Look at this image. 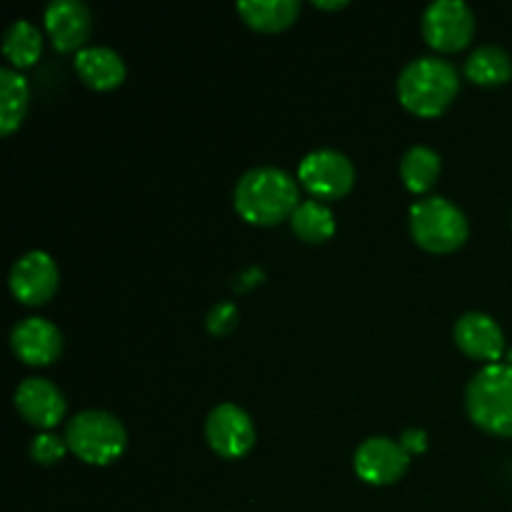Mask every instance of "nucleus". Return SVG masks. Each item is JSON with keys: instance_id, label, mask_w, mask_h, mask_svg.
Returning <instances> with one entry per match:
<instances>
[{"instance_id": "b1692460", "label": "nucleus", "mask_w": 512, "mask_h": 512, "mask_svg": "<svg viewBox=\"0 0 512 512\" xmlns=\"http://www.w3.org/2000/svg\"><path fill=\"white\" fill-rule=\"evenodd\" d=\"M313 5L318 10H343V8H348V3H345V0H340V3H325V0H315Z\"/></svg>"}, {"instance_id": "39448f33", "label": "nucleus", "mask_w": 512, "mask_h": 512, "mask_svg": "<svg viewBox=\"0 0 512 512\" xmlns=\"http://www.w3.org/2000/svg\"><path fill=\"white\" fill-rule=\"evenodd\" d=\"M410 235L428 253H455L470 235L468 218L445 198H425L410 208Z\"/></svg>"}, {"instance_id": "f257e3e1", "label": "nucleus", "mask_w": 512, "mask_h": 512, "mask_svg": "<svg viewBox=\"0 0 512 512\" xmlns=\"http://www.w3.org/2000/svg\"><path fill=\"white\" fill-rule=\"evenodd\" d=\"M233 205L245 223L273 228L293 218L300 205V188L285 170L253 168L235 185Z\"/></svg>"}, {"instance_id": "0eeeda50", "label": "nucleus", "mask_w": 512, "mask_h": 512, "mask_svg": "<svg viewBox=\"0 0 512 512\" xmlns=\"http://www.w3.org/2000/svg\"><path fill=\"white\" fill-rule=\"evenodd\" d=\"M298 180L315 200H340L353 190L355 168L340 150H313L300 163Z\"/></svg>"}, {"instance_id": "ddd939ff", "label": "nucleus", "mask_w": 512, "mask_h": 512, "mask_svg": "<svg viewBox=\"0 0 512 512\" xmlns=\"http://www.w3.org/2000/svg\"><path fill=\"white\" fill-rule=\"evenodd\" d=\"M15 410L33 428L50 430L65 418V398L50 380L28 378L15 390Z\"/></svg>"}, {"instance_id": "dca6fc26", "label": "nucleus", "mask_w": 512, "mask_h": 512, "mask_svg": "<svg viewBox=\"0 0 512 512\" xmlns=\"http://www.w3.org/2000/svg\"><path fill=\"white\" fill-rule=\"evenodd\" d=\"M235 8L240 18L260 33H280L290 28L300 15L298 0H243Z\"/></svg>"}, {"instance_id": "1a4fd4ad", "label": "nucleus", "mask_w": 512, "mask_h": 512, "mask_svg": "<svg viewBox=\"0 0 512 512\" xmlns=\"http://www.w3.org/2000/svg\"><path fill=\"white\" fill-rule=\"evenodd\" d=\"M355 473L368 485H393L408 473L410 453L390 438H370L355 450Z\"/></svg>"}, {"instance_id": "9d476101", "label": "nucleus", "mask_w": 512, "mask_h": 512, "mask_svg": "<svg viewBox=\"0 0 512 512\" xmlns=\"http://www.w3.org/2000/svg\"><path fill=\"white\" fill-rule=\"evenodd\" d=\"M60 273L55 260L43 250L23 255L10 270V293L23 305H43L55 295Z\"/></svg>"}, {"instance_id": "423d86ee", "label": "nucleus", "mask_w": 512, "mask_h": 512, "mask_svg": "<svg viewBox=\"0 0 512 512\" xmlns=\"http://www.w3.org/2000/svg\"><path fill=\"white\" fill-rule=\"evenodd\" d=\"M475 35V15L463 0H435L423 13V38L438 53H458Z\"/></svg>"}, {"instance_id": "6ab92c4d", "label": "nucleus", "mask_w": 512, "mask_h": 512, "mask_svg": "<svg viewBox=\"0 0 512 512\" xmlns=\"http://www.w3.org/2000/svg\"><path fill=\"white\" fill-rule=\"evenodd\" d=\"M440 175V155L428 145H415L403 155L400 178L410 193H428Z\"/></svg>"}, {"instance_id": "4be33fe9", "label": "nucleus", "mask_w": 512, "mask_h": 512, "mask_svg": "<svg viewBox=\"0 0 512 512\" xmlns=\"http://www.w3.org/2000/svg\"><path fill=\"white\" fill-rule=\"evenodd\" d=\"M65 440H60L58 435H50V433H40L38 438L30 443V455L38 465H55L65 458Z\"/></svg>"}, {"instance_id": "5701e85b", "label": "nucleus", "mask_w": 512, "mask_h": 512, "mask_svg": "<svg viewBox=\"0 0 512 512\" xmlns=\"http://www.w3.org/2000/svg\"><path fill=\"white\" fill-rule=\"evenodd\" d=\"M205 325H208V330L215 338H223V335L233 333L235 325H238V308L233 303H218L208 313Z\"/></svg>"}, {"instance_id": "a211bd4d", "label": "nucleus", "mask_w": 512, "mask_h": 512, "mask_svg": "<svg viewBox=\"0 0 512 512\" xmlns=\"http://www.w3.org/2000/svg\"><path fill=\"white\" fill-rule=\"evenodd\" d=\"M465 78L480 88H498L512 78V58L500 45H480L465 60Z\"/></svg>"}, {"instance_id": "f03ea898", "label": "nucleus", "mask_w": 512, "mask_h": 512, "mask_svg": "<svg viewBox=\"0 0 512 512\" xmlns=\"http://www.w3.org/2000/svg\"><path fill=\"white\" fill-rule=\"evenodd\" d=\"M458 70L440 58H415L398 78V100L418 118H438L458 98Z\"/></svg>"}, {"instance_id": "4468645a", "label": "nucleus", "mask_w": 512, "mask_h": 512, "mask_svg": "<svg viewBox=\"0 0 512 512\" xmlns=\"http://www.w3.org/2000/svg\"><path fill=\"white\" fill-rule=\"evenodd\" d=\"M455 345L468 358L495 365L505 355V335L485 313H468L455 323Z\"/></svg>"}, {"instance_id": "2eb2a0df", "label": "nucleus", "mask_w": 512, "mask_h": 512, "mask_svg": "<svg viewBox=\"0 0 512 512\" xmlns=\"http://www.w3.org/2000/svg\"><path fill=\"white\" fill-rule=\"evenodd\" d=\"M75 70L93 90H115L125 80V63L113 48L90 45L75 53Z\"/></svg>"}, {"instance_id": "412c9836", "label": "nucleus", "mask_w": 512, "mask_h": 512, "mask_svg": "<svg viewBox=\"0 0 512 512\" xmlns=\"http://www.w3.org/2000/svg\"><path fill=\"white\" fill-rule=\"evenodd\" d=\"M293 233L305 243H325L335 233V215L320 200H305L290 218Z\"/></svg>"}, {"instance_id": "6e6552de", "label": "nucleus", "mask_w": 512, "mask_h": 512, "mask_svg": "<svg viewBox=\"0 0 512 512\" xmlns=\"http://www.w3.org/2000/svg\"><path fill=\"white\" fill-rule=\"evenodd\" d=\"M205 438L215 455L225 460H240L253 450L255 425L240 405L223 403L210 410L205 420Z\"/></svg>"}, {"instance_id": "aec40b11", "label": "nucleus", "mask_w": 512, "mask_h": 512, "mask_svg": "<svg viewBox=\"0 0 512 512\" xmlns=\"http://www.w3.org/2000/svg\"><path fill=\"white\" fill-rule=\"evenodd\" d=\"M3 53L13 68H30L43 53V35L30 20H15L3 38Z\"/></svg>"}, {"instance_id": "7ed1b4c3", "label": "nucleus", "mask_w": 512, "mask_h": 512, "mask_svg": "<svg viewBox=\"0 0 512 512\" xmlns=\"http://www.w3.org/2000/svg\"><path fill=\"white\" fill-rule=\"evenodd\" d=\"M465 408L480 430L512 438V365H485L465 390Z\"/></svg>"}, {"instance_id": "f3484780", "label": "nucleus", "mask_w": 512, "mask_h": 512, "mask_svg": "<svg viewBox=\"0 0 512 512\" xmlns=\"http://www.w3.org/2000/svg\"><path fill=\"white\" fill-rule=\"evenodd\" d=\"M30 105L28 80L13 68L0 70V135L8 138L23 125Z\"/></svg>"}, {"instance_id": "f8f14e48", "label": "nucleus", "mask_w": 512, "mask_h": 512, "mask_svg": "<svg viewBox=\"0 0 512 512\" xmlns=\"http://www.w3.org/2000/svg\"><path fill=\"white\" fill-rule=\"evenodd\" d=\"M10 348L15 358L33 368H45L55 363L63 353V335L50 320L25 318L10 333Z\"/></svg>"}, {"instance_id": "9b49d317", "label": "nucleus", "mask_w": 512, "mask_h": 512, "mask_svg": "<svg viewBox=\"0 0 512 512\" xmlns=\"http://www.w3.org/2000/svg\"><path fill=\"white\" fill-rule=\"evenodd\" d=\"M45 30L53 40V48L58 53H73L83 50L88 43L90 30H93V18H90L88 5L80 0H53L45 8Z\"/></svg>"}, {"instance_id": "20e7f679", "label": "nucleus", "mask_w": 512, "mask_h": 512, "mask_svg": "<svg viewBox=\"0 0 512 512\" xmlns=\"http://www.w3.org/2000/svg\"><path fill=\"white\" fill-rule=\"evenodd\" d=\"M65 445L88 465H110L125 453L128 433L113 413L85 410L65 425Z\"/></svg>"}]
</instances>
